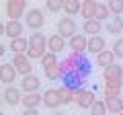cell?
I'll list each match as a JSON object with an SVG mask.
<instances>
[{"label":"cell","instance_id":"1","mask_svg":"<svg viewBox=\"0 0 123 115\" xmlns=\"http://www.w3.org/2000/svg\"><path fill=\"white\" fill-rule=\"evenodd\" d=\"M45 51H49L47 47V37L43 35V33L35 31L29 35V49H27V53H29L31 60H41V58L45 56Z\"/></svg>","mask_w":123,"mask_h":115},{"label":"cell","instance_id":"2","mask_svg":"<svg viewBox=\"0 0 123 115\" xmlns=\"http://www.w3.org/2000/svg\"><path fill=\"white\" fill-rule=\"evenodd\" d=\"M4 13L8 19H18L27 14V0H6V6H4Z\"/></svg>","mask_w":123,"mask_h":115},{"label":"cell","instance_id":"3","mask_svg":"<svg viewBox=\"0 0 123 115\" xmlns=\"http://www.w3.org/2000/svg\"><path fill=\"white\" fill-rule=\"evenodd\" d=\"M25 25L29 27L31 31H41V27L45 25V14L41 8H31L25 14Z\"/></svg>","mask_w":123,"mask_h":115},{"label":"cell","instance_id":"4","mask_svg":"<svg viewBox=\"0 0 123 115\" xmlns=\"http://www.w3.org/2000/svg\"><path fill=\"white\" fill-rule=\"evenodd\" d=\"M57 33H60L62 37L70 39V37H74L76 33H78V25H76V21L72 17H62L60 21H57Z\"/></svg>","mask_w":123,"mask_h":115},{"label":"cell","instance_id":"5","mask_svg":"<svg viewBox=\"0 0 123 115\" xmlns=\"http://www.w3.org/2000/svg\"><path fill=\"white\" fill-rule=\"evenodd\" d=\"M97 97H94V90H86V89H78L74 93V103L80 107V109H90L94 105Z\"/></svg>","mask_w":123,"mask_h":115},{"label":"cell","instance_id":"6","mask_svg":"<svg viewBox=\"0 0 123 115\" xmlns=\"http://www.w3.org/2000/svg\"><path fill=\"white\" fill-rule=\"evenodd\" d=\"M2 101L8 107H17L18 103H23V89H17L12 84L4 86V90H2Z\"/></svg>","mask_w":123,"mask_h":115},{"label":"cell","instance_id":"7","mask_svg":"<svg viewBox=\"0 0 123 115\" xmlns=\"http://www.w3.org/2000/svg\"><path fill=\"white\" fill-rule=\"evenodd\" d=\"M12 64L17 66V72L21 76L33 74V64H31L29 53H14V56H12Z\"/></svg>","mask_w":123,"mask_h":115},{"label":"cell","instance_id":"8","mask_svg":"<svg viewBox=\"0 0 123 115\" xmlns=\"http://www.w3.org/2000/svg\"><path fill=\"white\" fill-rule=\"evenodd\" d=\"M68 47L72 49V53H84L88 49V37L84 33H76L74 37L68 39Z\"/></svg>","mask_w":123,"mask_h":115},{"label":"cell","instance_id":"9","mask_svg":"<svg viewBox=\"0 0 123 115\" xmlns=\"http://www.w3.org/2000/svg\"><path fill=\"white\" fill-rule=\"evenodd\" d=\"M103 78L107 82H123V68L119 64H111V66L103 68Z\"/></svg>","mask_w":123,"mask_h":115},{"label":"cell","instance_id":"10","mask_svg":"<svg viewBox=\"0 0 123 115\" xmlns=\"http://www.w3.org/2000/svg\"><path fill=\"white\" fill-rule=\"evenodd\" d=\"M25 23L18 21V19H8L6 21V37L8 39H14V37H21L23 31H25Z\"/></svg>","mask_w":123,"mask_h":115},{"label":"cell","instance_id":"11","mask_svg":"<svg viewBox=\"0 0 123 115\" xmlns=\"http://www.w3.org/2000/svg\"><path fill=\"white\" fill-rule=\"evenodd\" d=\"M0 76H2V82L8 86V84H12L14 82V78L18 76V72H17V66H14L12 62H4L2 66H0Z\"/></svg>","mask_w":123,"mask_h":115},{"label":"cell","instance_id":"12","mask_svg":"<svg viewBox=\"0 0 123 115\" xmlns=\"http://www.w3.org/2000/svg\"><path fill=\"white\" fill-rule=\"evenodd\" d=\"M43 105L47 109H57L62 105V97H60V90L57 89H47L43 93Z\"/></svg>","mask_w":123,"mask_h":115},{"label":"cell","instance_id":"13","mask_svg":"<svg viewBox=\"0 0 123 115\" xmlns=\"http://www.w3.org/2000/svg\"><path fill=\"white\" fill-rule=\"evenodd\" d=\"M39 86H41L39 76H35V74H27V76H23V80H21V89H23V93H37V90H39Z\"/></svg>","mask_w":123,"mask_h":115},{"label":"cell","instance_id":"14","mask_svg":"<svg viewBox=\"0 0 123 115\" xmlns=\"http://www.w3.org/2000/svg\"><path fill=\"white\" fill-rule=\"evenodd\" d=\"M105 49H107L105 37H101V35H92V37H88V49H86L88 53H94V56H98V53L105 51Z\"/></svg>","mask_w":123,"mask_h":115},{"label":"cell","instance_id":"15","mask_svg":"<svg viewBox=\"0 0 123 115\" xmlns=\"http://www.w3.org/2000/svg\"><path fill=\"white\" fill-rule=\"evenodd\" d=\"M39 105H43V95H39V90L37 93H25L23 95V107L25 109H37Z\"/></svg>","mask_w":123,"mask_h":115},{"label":"cell","instance_id":"16","mask_svg":"<svg viewBox=\"0 0 123 115\" xmlns=\"http://www.w3.org/2000/svg\"><path fill=\"white\" fill-rule=\"evenodd\" d=\"M66 45H68V43H66V37H62L60 33L47 37V47H49V51H53V53L64 51V49H66Z\"/></svg>","mask_w":123,"mask_h":115},{"label":"cell","instance_id":"17","mask_svg":"<svg viewBox=\"0 0 123 115\" xmlns=\"http://www.w3.org/2000/svg\"><path fill=\"white\" fill-rule=\"evenodd\" d=\"M105 31L111 33V35H119V33H123V19H121V14H115V17H111L109 21H107Z\"/></svg>","mask_w":123,"mask_h":115},{"label":"cell","instance_id":"18","mask_svg":"<svg viewBox=\"0 0 123 115\" xmlns=\"http://www.w3.org/2000/svg\"><path fill=\"white\" fill-rule=\"evenodd\" d=\"M97 6H98L97 0H82V10H80V17H82L84 21L94 19V17H97Z\"/></svg>","mask_w":123,"mask_h":115},{"label":"cell","instance_id":"19","mask_svg":"<svg viewBox=\"0 0 123 115\" xmlns=\"http://www.w3.org/2000/svg\"><path fill=\"white\" fill-rule=\"evenodd\" d=\"M82 31L86 33V35H98V33L103 31V23L98 21V19H88V21L82 23Z\"/></svg>","mask_w":123,"mask_h":115},{"label":"cell","instance_id":"20","mask_svg":"<svg viewBox=\"0 0 123 115\" xmlns=\"http://www.w3.org/2000/svg\"><path fill=\"white\" fill-rule=\"evenodd\" d=\"M8 49H12V53H27V49H29V39L27 37H14V39H10V45Z\"/></svg>","mask_w":123,"mask_h":115},{"label":"cell","instance_id":"21","mask_svg":"<svg viewBox=\"0 0 123 115\" xmlns=\"http://www.w3.org/2000/svg\"><path fill=\"white\" fill-rule=\"evenodd\" d=\"M115 60H117V56H115L113 49H105V51H101L97 56V66L107 68V66H111V64H115Z\"/></svg>","mask_w":123,"mask_h":115},{"label":"cell","instance_id":"22","mask_svg":"<svg viewBox=\"0 0 123 115\" xmlns=\"http://www.w3.org/2000/svg\"><path fill=\"white\" fill-rule=\"evenodd\" d=\"M105 103L113 115H119L123 111V97H105Z\"/></svg>","mask_w":123,"mask_h":115},{"label":"cell","instance_id":"23","mask_svg":"<svg viewBox=\"0 0 123 115\" xmlns=\"http://www.w3.org/2000/svg\"><path fill=\"white\" fill-rule=\"evenodd\" d=\"M80 10H82V2H80V0H66V2H64V13H66L68 17H76Z\"/></svg>","mask_w":123,"mask_h":115},{"label":"cell","instance_id":"24","mask_svg":"<svg viewBox=\"0 0 123 115\" xmlns=\"http://www.w3.org/2000/svg\"><path fill=\"white\" fill-rule=\"evenodd\" d=\"M123 82H107L105 80V97H121Z\"/></svg>","mask_w":123,"mask_h":115},{"label":"cell","instance_id":"25","mask_svg":"<svg viewBox=\"0 0 123 115\" xmlns=\"http://www.w3.org/2000/svg\"><path fill=\"white\" fill-rule=\"evenodd\" d=\"M39 62H41V68H43V70H45V68L55 66V64H60V62H57V53H53V51H45V56L41 58Z\"/></svg>","mask_w":123,"mask_h":115},{"label":"cell","instance_id":"26","mask_svg":"<svg viewBox=\"0 0 123 115\" xmlns=\"http://www.w3.org/2000/svg\"><path fill=\"white\" fill-rule=\"evenodd\" d=\"M45 78H49V80H57V78H62L64 76V72H62V64H55V66H51V68H45Z\"/></svg>","mask_w":123,"mask_h":115},{"label":"cell","instance_id":"27","mask_svg":"<svg viewBox=\"0 0 123 115\" xmlns=\"http://www.w3.org/2000/svg\"><path fill=\"white\" fill-rule=\"evenodd\" d=\"M94 19H98L101 23H105V21H109L111 19V10H109V6H107V2L103 4V2H98V6H97V17Z\"/></svg>","mask_w":123,"mask_h":115},{"label":"cell","instance_id":"28","mask_svg":"<svg viewBox=\"0 0 123 115\" xmlns=\"http://www.w3.org/2000/svg\"><path fill=\"white\" fill-rule=\"evenodd\" d=\"M88 111H90V115H107V113H109L107 103H105V101H98V99L94 101V105H92Z\"/></svg>","mask_w":123,"mask_h":115},{"label":"cell","instance_id":"29","mask_svg":"<svg viewBox=\"0 0 123 115\" xmlns=\"http://www.w3.org/2000/svg\"><path fill=\"white\" fill-rule=\"evenodd\" d=\"M57 90H60V97H62V105H68V103L74 101V90L68 89L66 84H64L62 89H57Z\"/></svg>","mask_w":123,"mask_h":115},{"label":"cell","instance_id":"30","mask_svg":"<svg viewBox=\"0 0 123 115\" xmlns=\"http://www.w3.org/2000/svg\"><path fill=\"white\" fill-rule=\"evenodd\" d=\"M64 2L66 0H45V8L49 13H60V10H64Z\"/></svg>","mask_w":123,"mask_h":115},{"label":"cell","instance_id":"31","mask_svg":"<svg viewBox=\"0 0 123 115\" xmlns=\"http://www.w3.org/2000/svg\"><path fill=\"white\" fill-rule=\"evenodd\" d=\"M111 14H123V0H107Z\"/></svg>","mask_w":123,"mask_h":115},{"label":"cell","instance_id":"32","mask_svg":"<svg viewBox=\"0 0 123 115\" xmlns=\"http://www.w3.org/2000/svg\"><path fill=\"white\" fill-rule=\"evenodd\" d=\"M115 51V56L119 58V60H123V37H117L115 39V43H113V47H111Z\"/></svg>","mask_w":123,"mask_h":115},{"label":"cell","instance_id":"33","mask_svg":"<svg viewBox=\"0 0 123 115\" xmlns=\"http://www.w3.org/2000/svg\"><path fill=\"white\" fill-rule=\"evenodd\" d=\"M23 115H39V111H37V109H31V107H29V109L23 111Z\"/></svg>","mask_w":123,"mask_h":115},{"label":"cell","instance_id":"34","mask_svg":"<svg viewBox=\"0 0 123 115\" xmlns=\"http://www.w3.org/2000/svg\"><path fill=\"white\" fill-rule=\"evenodd\" d=\"M53 115H64V113H60V111H55V113H53Z\"/></svg>","mask_w":123,"mask_h":115},{"label":"cell","instance_id":"35","mask_svg":"<svg viewBox=\"0 0 123 115\" xmlns=\"http://www.w3.org/2000/svg\"><path fill=\"white\" fill-rule=\"evenodd\" d=\"M0 115H6V113H0Z\"/></svg>","mask_w":123,"mask_h":115},{"label":"cell","instance_id":"36","mask_svg":"<svg viewBox=\"0 0 123 115\" xmlns=\"http://www.w3.org/2000/svg\"><path fill=\"white\" fill-rule=\"evenodd\" d=\"M119 115H123V111H121V113H119Z\"/></svg>","mask_w":123,"mask_h":115}]
</instances>
